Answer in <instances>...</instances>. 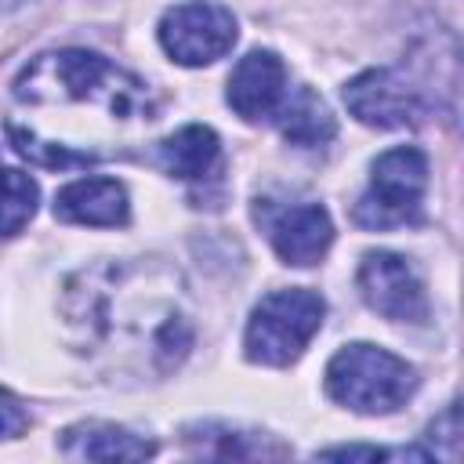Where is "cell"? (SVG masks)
Listing matches in <instances>:
<instances>
[{"label": "cell", "mask_w": 464, "mask_h": 464, "mask_svg": "<svg viewBox=\"0 0 464 464\" xmlns=\"http://www.w3.org/2000/svg\"><path fill=\"white\" fill-rule=\"evenodd\" d=\"M14 98L29 105H105L120 123L156 120V105L145 83L83 47L47 51L33 58L14 76Z\"/></svg>", "instance_id": "obj_1"}, {"label": "cell", "mask_w": 464, "mask_h": 464, "mask_svg": "<svg viewBox=\"0 0 464 464\" xmlns=\"http://www.w3.org/2000/svg\"><path fill=\"white\" fill-rule=\"evenodd\" d=\"M413 388V366L377 344H344L326 366V395L355 413H392Z\"/></svg>", "instance_id": "obj_2"}, {"label": "cell", "mask_w": 464, "mask_h": 464, "mask_svg": "<svg viewBox=\"0 0 464 464\" xmlns=\"http://www.w3.org/2000/svg\"><path fill=\"white\" fill-rule=\"evenodd\" d=\"M323 315H326V304H323V297L315 290H304V286L272 290L250 312L246 359L261 362V366L294 362L308 348V341L319 334Z\"/></svg>", "instance_id": "obj_3"}, {"label": "cell", "mask_w": 464, "mask_h": 464, "mask_svg": "<svg viewBox=\"0 0 464 464\" xmlns=\"http://www.w3.org/2000/svg\"><path fill=\"white\" fill-rule=\"evenodd\" d=\"M428 188V160L413 145L388 149L384 156L373 160L370 188L355 203L352 218L362 228L384 232V228H402L420 218V199Z\"/></svg>", "instance_id": "obj_4"}, {"label": "cell", "mask_w": 464, "mask_h": 464, "mask_svg": "<svg viewBox=\"0 0 464 464\" xmlns=\"http://www.w3.org/2000/svg\"><path fill=\"white\" fill-rule=\"evenodd\" d=\"M160 44L178 65H210L236 44V18L221 4L188 0L160 18Z\"/></svg>", "instance_id": "obj_5"}, {"label": "cell", "mask_w": 464, "mask_h": 464, "mask_svg": "<svg viewBox=\"0 0 464 464\" xmlns=\"http://www.w3.org/2000/svg\"><path fill=\"white\" fill-rule=\"evenodd\" d=\"M359 294L362 301L392 323H424L428 297L417 268L392 250H370L359 261Z\"/></svg>", "instance_id": "obj_6"}, {"label": "cell", "mask_w": 464, "mask_h": 464, "mask_svg": "<svg viewBox=\"0 0 464 464\" xmlns=\"http://www.w3.org/2000/svg\"><path fill=\"white\" fill-rule=\"evenodd\" d=\"M344 105L366 127H417L424 120L420 91L395 69H366L344 87Z\"/></svg>", "instance_id": "obj_7"}, {"label": "cell", "mask_w": 464, "mask_h": 464, "mask_svg": "<svg viewBox=\"0 0 464 464\" xmlns=\"http://www.w3.org/2000/svg\"><path fill=\"white\" fill-rule=\"evenodd\" d=\"M257 221L268 228L272 250L286 265H315L330 243H334V221L319 203H297V207H279L272 210L268 203L257 207Z\"/></svg>", "instance_id": "obj_8"}, {"label": "cell", "mask_w": 464, "mask_h": 464, "mask_svg": "<svg viewBox=\"0 0 464 464\" xmlns=\"http://www.w3.org/2000/svg\"><path fill=\"white\" fill-rule=\"evenodd\" d=\"M286 102V69L272 51H250L228 76V105L246 120H268Z\"/></svg>", "instance_id": "obj_9"}, {"label": "cell", "mask_w": 464, "mask_h": 464, "mask_svg": "<svg viewBox=\"0 0 464 464\" xmlns=\"http://www.w3.org/2000/svg\"><path fill=\"white\" fill-rule=\"evenodd\" d=\"M54 218L69 225H94V228L127 225L130 218L127 188L116 178H80L54 196Z\"/></svg>", "instance_id": "obj_10"}, {"label": "cell", "mask_w": 464, "mask_h": 464, "mask_svg": "<svg viewBox=\"0 0 464 464\" xmlns=\"http://www.w3.org/2000/svg\"><path fill=\"white\" fill-rule=\"evenodd\" d=\"M62 457L69 460H145L156 453V446L120 424L105 420H83L62 431Z\"/></svg>", "instance_id": "obj_11"}, {"label": "cell", "mask_w": 464, "mask_h": 464, "mask_svg": "<svg viewBox=\"0 0 464 464\" xmlns=\"http://www.w3.org/2000/svg\"><path fill=\"white\" fill-rule=\"evenodd\" d=\"M218 156H221L218 134L210 127H203V123H188V127H181V130H174L170 138L160 141L163 170L181 178V181L207 178L218 167Z\"/></svg>", "instance_id": "obj_12"}, {"label": "cell", "mask_w": 464, "mask_h": 464, "mask_svg": "<svg viewBox=\"0 0 464 464\" xmlns=\"http://www.w3.org/2000/svg\"><path fill=\"white\" fill-rule=\"evenodd\" d=\"M279 134L290 141V145H301V149H315V145H326L334 134H337V123L326 109V102L312 91V87H297L283 105H279Z\"/></svg>", "instance_id": "obj_13"}, {"label": "cell", "mask_w": 464, "mask_h": 464, "mask_svg": "<svg viewBox=\"0 0 464 464\" xmlns=\"http://www.w3.org/2000/svg\"><path fill=\"white\" fill-rule=\"evenodd\" d=\"M185 446L196 457H214V460H250V457H283L286 450L268 446L261 435H246L225 424H199L185 431Z\"/></svg>", "instance_id": "obj_14"}, {"label": "cell", "mask_w": 464, "mask_h": 464, "mask_svg": "<svg viewBox=\"0 0 464 464\" xmlns=\"http://www.w3.org/2000/svg\"><path fill=\"white\" fill-rule=\"evenodd\" d=\"M7 141L18 156H25L29 163H40L47 170H69V167H91L102 156L98 152H76L72 145H54V141H40L33 130H22L18 123H7Z\"/></svg>", "instance_id": "obj_15"}, {"label": "cell", "mask_w": 464, "mask_h": 464, "mask_svg": "<svg viewBox=\"0 0 464 464\" xmlns=\"http://www.w3.org/2000/svg\"><path fill=\"white\" fill-rule=\"evenodd\" d=\"M36 199L40 188L29 174L7 167L4 170V236L14 239L22 232V225H29V218L36 214Z\"/></svg>", "instance_id": "obj_16"}, {"label": "cell", "mask_w": 464, "mask_h": 464, "mask_svg": "<svg viewBox=\"0 0 464 464\" xmlns=\"http://www.w3.org/2000/svg\"><path fill=\"white\" fill-rule=\"evenodd\" d=\"M428 453L431 457H464V402H453L446 413H439L431 424H428Z\"/></svg>", "instance_id": "obj_17"}, {"label": "cell", "mask_w": 464, "mask_h": 464, "mask_svg": "<svg viewBox=\"0 0 464 464\" xmlns=\"http://www.w3.org/2000/svg\"><path fill=\"white\" fill-rule=\"evenodd\" d=\"M319 457H334V460H355V457L381 460V457H388V450H377V446H334V450H323Z\"/></svg>", "instance_id": "obj_18"}, {"label": "cell", "mask_w": 464, "mask_h": 464, "mask_svg": "<svg viewBox=\"0 0 464 464\" xmlns=\"http://www.w3.org/2000/svg\"><path fill=\"white\" fill-rule=\"evenodd\" d=\"M18 428H22V420H18V402H14L11 392H4V439H14Z\"/></svg>", "instance_id": "obj_19"}]
</instances>
